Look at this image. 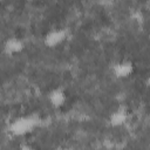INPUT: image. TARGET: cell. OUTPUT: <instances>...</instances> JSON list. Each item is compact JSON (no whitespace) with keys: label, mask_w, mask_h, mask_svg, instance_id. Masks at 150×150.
<instances>
[{"label":"cell","mask_w":150,"mask_h":150,"mask_svg":"<svg viewBox=\"0 0 150 150\" xmlns=\"http://www.w3.org/2000/svg\"><path fill=\"white\" fill-rule=\"evenodd\" d=\"M128 120V110L125 107L120 105L117 107L109 116V123L112 127H121Z\"/></svg>","instance_id":"5"},{"label":"cell","mask_w":150,"mask_h":150,"mask_svg":"<svg viewBox=\"0 0 150 150\" xmlns=\"http://www.w3.org/2000/svg\"><path fill=\"white\" fill-rule=\"evenodd\" d=\"M134 63L129 60H122L112 64L111 71L115 77L117 79H127L134 73Z\"/></svg>","instance_id":"3"},{"label":"cell","mask_w":150,"mask_h":150,"mask_svg":"<svg viewBox=\"0 0 150 150\" xmlns=\"http://www.w3.org/2000/svg\"><path fill=\"white\" fill-rule=\"evenodd\" d=\"M39 124V117L34 115L21 116L12 121L9 124V132L14 136H25L30 134Z\"/></svg>","instance_id":"1"},{"label":"cell","mask_w":150,"mask_h":150,"mask_svg":"<svg viewBox=\"0 0 150 150\" xmlns=\"http://www.w3.org/2000/svg\"><path fill=\"white\" fill-rule=\"evenodd\" d=\"M68 32L64 28H57V29H53L50 32H48L45 38H43V42L48 48H54L56 46H60L66 39H67Z\"/></svg>","instance_id":"2"},{"label":"cell","mask_w":150,"mask_h":150,"mask_svg":"<svg viewBox=\"0 0 150 150\" xmlns=\"http://www.w3.org/2000/svg\"><path fill=\"white\" fill-rule=\"evenodd\" d=\"M47 98H48L49 104L52 107H54V108H61L67 102V94H66V90L63 88L56 87V88L52 89L48 93Z\"/></svg>","instance_id":"4"},{"label":"cell","mask_w":150,"mask_h":150,"mask_svg":"<svg viewBox=\"0 0 150 150\" xmlns=\"http://www.w3.org/2000/svg\"><path fill=\"white\" fill-rule=\"evenodd\" d=\"M25 45L22 42V40H20L19 38H9L6 42H5V46H4V49L7 54L9 55H14V54H18L20 53L22 49H23Z\"/></svg>","instance_id":"6"}]
</instances>
